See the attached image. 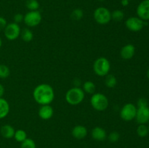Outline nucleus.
<instances>
[{
	"label": "nucleus",
	"mask_w": 149,
	"mask_h": 148,
	"mask_svg": "<svg viewBox=\"0 0 149 148\" xmlns=\"http://www.w3.org/2000/svg\"><path fill=\"white\" fill-rule=\"evenodd\" d=\"M4 33L6 39L9 41H15L20 36L21 29L19 24L13 22L7 23V26L4 29Z\"/></svg>",
	"instance_id": "6e6552de"
},
{
	"label": "nucleus",
	"mask_w": 149,
	"mask_h": 148,
	"mask_svg": "<svg viewBox=\"0 0 149 148\" xmlns=\"http://www.w3.org/2000/svg\"><path fill=\"white\" fill-rule=\"evenodd\" d=\"M135 53V47L132 44H127L122 46L120 50V56L124 59H130Z\"/></svg>",
	"instance_id": "ddd939ff"
},
{
	"label": "nucleus",
	"mask_w": 149,
	"mask_h": 148,
	"mask_svg": "<svg viewBox=\"0 0 149 148\" xmlns=\"http://www.w3.org/2000/svg\"></svg>",
	"instance_id": "58836bf2"
},
{
	"label": "nucleus",
	"mask_w": 149,
	"mask_h": 148,
	"mask_svg": "<svg viewBox=\"0 0 149 148\" xmlns=\"http://www.w3.org/2000/svg\"><path fill=\"white\" fill-rule=\"evenodd\" d=\"M15 130L14 128L10 124H4L0 129V133L1 135L5 139H12L14 137Z\"/></svg>",
	"instance_id": "dca6fc26"
},
{
	"label": "nucleus",
	"mask_w": 149,
	"mask_h": 148,
	"mask_svg": "<svg viewBox=\"0 0 149 148\" xmlns=\"http://www.w3.org/2000/svg\"><path fill=\"white\" fill-rule=\"evenodd\" d=\"M93 17L99 25H107L111 20V12L104 7H99L95 10Z\"/></svg>",
	"instance_id": "39448f33"
},
{
	"label": "nucleus",
	"mask_w": 149,
	"mask_h": 148,
	"mask_svg": "<svg viewBox=\"0 0 149 148\" xmlns=\"http://www.w3.org/2000/svg\"><path fill=\"white\" fill-rule=\"evenodd\" d=\"M147 77H148V79H149V68H148V71H147Z\"/></svg>",
	"instance_id": "f704fd0d"
},
{
	"label": "nucleus",
	"mask_w": 149,
	"mask_h": 148,
	"mask_svg": "<svg viewBox=\"0 0 149 148\" xmlns=\"http://www.w3.org/2000/svg\"><path fill=\"white\" fill-rule=\"evenodd\" d=\"M137 134L140 137H146L148 134V128L146 124H139L137 128Z\"/></svg>",
	"instance_id": "393cba45"
},
{
	"label": "nucleus",
	"mask_w": 149,
	"mask_h": 148,
	"mask_svg": "<svg viewBox=\"0 0 149 148\" xmlns=\"http://www.w3.org/2000/svg\"><path fill=\"white\" fill-rule=\"evenodd\" d=\"M38 115L42 120H47L50 119L54 115V110L50 104H44L39 107Z\"/></svg>",
	"instance_id": "f8f14e48"
},
{
	"label": "nucleus",
	"mask_w": 149,
	"mask_h": 148,
	"mask_svg": "<svg viewBox=\"0 0 149 148\" xmlns=\"http://www.w3.org/2000/svg\"><path fill=\"white\" fill-rule=\"evenodd\" d=\"M125 17V13L121 10H115L111 12V20L116 22L122 21Z\"/></svg>",
	"instance_id": "5701e85b"
},
{
	"label": "nucleus",
	"mask_w": 149,
	"mask_h": 148,
	"mask_svg": "<svg viewBox=\"0 0 149 148\" xmlns=\"http://www.w3.org/2000/svg\"><path fill=\"white\" fill-rule=\"evenodd\" d=\"M97 1H105V0H97Z\"/></svg>",
	"instance_id": "c9c22d12"
},
{
	"label": "nucleus",
	"mask_w": 149,
	"mask_h": 148,
	"mask_svg": "<svg viewBox=\"0 0 149 148\" xmlns=\"http://www.w3.org/2000/svg\"><path fill=\"white\" fill-rule=\"evenodd\" d=\"M137 107L132 103H127L120 110V117L125 121H131L135 118Z\"/></svg>",
	"instance_id": "0eeeda50"
},
{
	"label": "nucleus",
	"mask_w": 149,
	"mask_h": 148,
	"mask_svg": "<svg viewBox=\"0 0 149 148\" xmlns=\"http://www.w3.org/2000/svg\"><path fill=\"white\" fill-rule=\"evenodd\" d=\"M91 136L95 140L102 142V141H104L106 139L107 133L103 128L100 127V126H95L92 130Z\"/></svg>",
	"instance_id": "4468645a"
},
{
	"label": "nucleus",
	"mask_w": 149,
	"mask_h": 148,
	"mask_svg": "<svg viewBox=\"0 0 149 148\" xmlns=\"http://www.w3.org/2000/svg\"><path fill=\"white\" fill-rule=\"evenodd\" d=\"M106 78H105V84L108 88H114L117 84V79L116 77L111 74H108L106 75Z\"/></svg>",
	"instance_id": "aec40b11"
},
{
	"label": "nucleus",
	"mask_w": 149,
	"mask_h": 148,
	"mask_svg": "<svg viewBox=\"0 0 149 148\" xmlns=\"http://www.w3.org/2000/svg\"><path fill=\"white\" fill-rule=\"evenodd\" d=\"M130 1L128 0H121V4H122L123 7H127V6L129 5Z\"/></svg>",
	"instance_id": "473e14b6"
},
{
	"label": "nucleus",
	"mask_w": 149,
	"mask_h": 148,
	"mask_svg": "<svg viewBox=\"0 0 149 148\" xmlns=\"http://www.w3.org/2000/svg\"><path fill=\"white\" fill-rule=\"evenodd\" d=\"M84 17V12L81 9L76 8L71 12V18L73 20H80Z\"/></svg>",
	"instance_id": "b1692460"
},
{
	"label": "nucleus",
	"mask_w": 149,
	"mask_h": 148,
	"mask_svg": "<svg viewBox=\"0 0 149 148\" xmlns=\"http://www.w3.org/2000/svg\"><path fill=\"white\" fill-rule=\"evenodd\" d=\"M136 13L138 17L144 21L149 20V0H143L138 4Z\"/></svg>",
	"instance_id": "9b49d317"
},
{
	"label": "nucleus",
	"mask_w": 149,
	"mask_h": 148,
	"mask_svg": "<svg viewBox=\"0 0 149 148\" xmlns=\"http://www.w3.org/2000/svg\"><path fill=\"white\" fill-rule=\"evenodd\" d=\"M33 97L35 102L40 105L50 104L55 99V91L49 84H41L33 89Z\"/></svg>",
	"instance_id": "f257e3e1"
},
{
	"label": "nucleus",
	"mask_w": 149,
	"mask_h": 148,
	"mask_svg": "<svg viewBox=\"0 0 149 148\" xmlns=\"http://www.w3.org/2000/svg\"><path fill=\"white\" fill-rule=\"evenodd\" d=\"M119 138H120V135L118 133L117 131H111L109 135L108 136V139L112 143H115V142H117L119 141Z\"/></svg>",
	"instance_id": "cd10ccee"
},
{
	"label": "nucleus",
	"mask_w": 149,
	"mask_h": 148,
	"mask_svg": "<svg viewBox=\"0 0 149 148\" xmlns=\"http://www.w3.org/2000/svg\"><path fill=\"white\" fill-rule=\"evenodd\" d=\"M135 120L138 124H146L149 122V107L141 106L137 107V113Z\"/></svg>",
	"instance_id": "9d476101"
},
{
	"label": "nucleus",
	"mask_w": 149,
	"mask_h": 148,
	"mask_svg": "<svg viewBox=\"0 0 149 148\" xmlns=\"http://www.w3.org/2000/svg\"><path fill=\"white\" fill-rule=\"evenodd\" d=\"M145 25H146V22L138 17H130L125 22L127 28L132 32L140 31L143 28Z\"/></svg>",
	"instance_id": "1a4fd4ad"
},
{
	"label": "nucleus",
	"mask_w": 149,
	"mask_h": 148,
	"mask_svg": "<svg viewBox=\"0 0 149 148\" xmlns=\"http://www.w3.org/2000/svg\"><path fill=\"white\" fill-rule=\"evenodd\" d=\"M85 97V93L82 89L79 86H74L66 91L65 99L66 102L70 105L76 106L81 104Z\"/></svg>",
	"instance_id": "f03ea898"
},
{
	"label": "nucleus",
	"mask_w": 149,
	"mask_h": 148,
	"mask_svg": "<svg viewBox=\"0 0 149 148\" xmlns=\"http://www.w3.org/2000/svg\"><path fill=\"white\" fill-rule=\"evenodd\" d=\"M1 46H2V40H1V37H0V48L1 47Z\"/></svg>",
	"instance_id": "72a5a7b5"
},
{
	"label": "nucleus",
	"mask_w": 149,
	"mask_h": 148,
	"mask_svg": "<svg viewBox=\"0 0 149 148\" xmlns=\"http://www.w3.org/2000/svg\"><path fill=\"white\" fill-rule=\"evenodd\" d=\"M111 71L110 61L104 57H100L93 63V71L97 75L103 77L109 74Z\"/></svg>",
	"instance_id": "7ed1b4c3"
},
{
	"label": "nucleus",
	"mask_w": 149,
	"mask_h": 148,
	"mask_svg": "<svg viewBox=\"0 0 149 148\" xmlns=\"http://www.w3.org/2000/svg\"><path fill=\"white\" fill-rule=\"evenodd\" d=\"M7 20H6L4 17L0 16V30H4V29L5 28V27L7 26Z\"/></svg>",
	"instance_id": "c756f323"
},
{
	"label": "nucleus",
	"mask_w": 149,
	"mask_h": 148,
	"mask_svg": "<svg viewBox=\"0 0 149 148\" xmlns=\"http://www.w3.org/2000/svg\"><path fill=\"white\" fill-rule=\"evenodd\" d=\"M148 105V102L146 99L140 98L138 101V107H141V106H146Z\"/></svg>",
	"instance_id": "7c9ffc66"
},
{
	"label": "nucleus",
	"mask_w": 149,
	"mask_h": 148,
	"mask_svg": "<svg viewBox=\"0 0 149 148\" xmlns=\"http://www.w3.org/2000/svg\"><path fill=\"white\" fill-rule=\"evenodd\" d=\"M87 128L82 125H77L74 126L71 131V134L73 137L77 139H83L87 136Z\"/></svg>",
	"instance_id": "2eb2a0df"
},
{
	"label": "nucleus",
	"mask_w": 149,
	"mask_h": 148,
	"mask_svg": "<svg viewBox=\"0 0 149 148\" xmlns=\"http://www.w3.org/2000/svg\"><path fill=\"white\" fill-rule=\"evenodd\" d=\"M4 92H5V89H4V86H3L2 84H0V98H1V97H3Z\"/></svg>",
	"instance_id": "2f4dec72"
},
{
	"label": "nucleus",
	"mask_w": 149,
	"mask_h": 148,
	"mask_svg": "<svg viewBox=\"0 0 149 148\" xmlns=\"http://www.w3.org/2000/svg\"><path fill=\"white\" fill-rule=\"evenodd\" d=\"M17 142H23V141L26 140L27 139V133H26V131L23 130V129H17L15 132L14 137Z\"/></svg>",
	"instance_id": "412c9836"
},
{
	"label": "nucleus",
	"mask_w": 149,
	"mask_h": 148,
	"mask_svg": "<svg viewBox=\"0 0 149 148\" xmlns=\"http://www.w3.org/2000/svg\"><path fill=\"white\" fill-rule=\"evenodd\" d=\"M26 7L29 11H36L39 10L40 4L37 0H26Z\"/></svg>",
	"instance_id": "4be33fe9"
},
{
	"label": "nucleus",
	"mask_w": 149,
	"mask_h": 148,
	"mask_svg": "<svg viewBox=\"0 0 149 148\" xmlns=\"http://www.w3.org/2000/svg\"><path fill=\"white\" fill-rule=\"evenodd\" d=\"M20 36H21V39L23 41L30 42L33 40V33L31 29L26 28H24L23 30H21Z\"/></svg>",
	"instance_id": "6ab92c4d"
},
{
	"label": "nucleus",
	"mask_w": 149,
	"mask_h": 148,
	"mask_svg": "<svg viewBox=\"0 0 149 148\" xmlns=\"http://www.w3.org/2000/svg\"><path fill=\"white\" fill-rule=\"evenodd\" d=\"M128 1H132V0H128Z\"/></svg>",
	"instance_id": "4c0bfd02"
},
{
	"label": "nucleus",
	"mask_w": 149,
	"mask_h": 148,
	"mask_svg": "<svg viewBox=\"0 0 149 148\" xmlns=\"http://www.w3.org/2000/svg\"><path fill=\"white\" fill-rule=\"evenodd\" d=\"M90 104L93 108L97 111L106 110L109 105L108 97L102 93H94L90 98Z\"/></svg>",
	"instance_id": "20e7f679"
},
{
	"label": "nucleus",
	"mask_w": 149,
	"mask_h": 148,
	"mask_svg": "<svg viewBox=\"0 0 149 148\" xmlns=\"http://www.w3.org/2000/svg\"><path fill=\"white\" fill-rule=\"evenodd\" d=\"M10 107L8 102L3 97L0 98V119L4 118L10 113Z\"/></svg>",
	"instance_id": "f3484780"
},
{
	"label": "nucleus",
	"mask_w": 149,
	"mask_h": 148,
	"mask_svg": "<svg viewBox=\"0 0 149 148\" xmlns=\"http://www.w3.org/2000/svg\"><path fill=\"white\" fill-rule=\"evenodd\" d=\"M20 148H36V143L31 138H27L26 140L21 142Z\"/></svg>",
	"instance_id": "bb28decb"
},
{
	"label": "nucleus",
	"mask_w": 149,
	"mask_h": 148,
	"mask_svg": "<svg viewBox=\"0 0 149 148\" xmlns=\"http://www.w3.org/2000/svg\"><path fill=\"white\" fill-rule=\"evenodd\" d=\"M23 17H24V15H22L21 13H17V14L15 15L14 17H13V22L19 24V23H21L22 21H23Z\"/></svg>",
	"instance_id": "c85d7f7f"
},
{
	"label": "nucleus",
	"mask_w": 149,
	"mask_h": 148,
	"mask_svg": "<svg viewBox=\"0 0 149 148\" xmlns=\"http://www.w3.org/2000/svg\"><path fill=\"white\" fill-rule=\"evenodd\" d=\"M10 70L7 65L0 64V78H7L10 76Z\"/></svg>",
	"instance_id": "a878e982"
},
{
	"label": "nucleus",
	"mask_w": 149,
	"mask_h": 148,
	"mask_svg": "<svg viewBox=\"0 0 149 148\" xmlns=\"http://www.w3.org/2000/svg\"><path fill=\"white\" fill-rule=\"evenodd\" d=\"M82 90L84 93L89 94H93L95 93L96 86L95 84L91 81H87L83 84L82 85Z\"/></svg>",
	"instance_id": "a211bd4d"
},
{
	"label": "nucleus",
	"mask_w": 149,
	"mask_h": 148,
	"mask_svg": "<svg viewBox=\"0 0 149 148\" xmlns=\"http://www.w3.org/2000/svg\"><path fill=\"white\" fill-rule=\"evenodd\" d=\"M42 19V15L39 11H29L24 15L23 22L28 27L33 28L39 26Z\"/></svg>",
	"instance_id": "423d86ee"
},
{
	"label": "nucleus",
	"mask_w": 149,
	"mask_h": 148,
	"mask_svg": "<svg viewBox=\"0 0 149 148\" xmlns=\"http://www.w3.org/2000/svg\"><path fill=\"white\" fill-rule=\"evenodd\" d=\"M148 132H149V124H148Z\"/></svg>",
	"instance_id": "e433bc0d"
}]
</instances>
